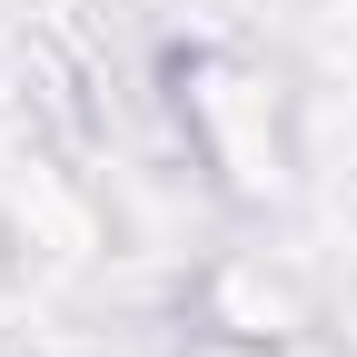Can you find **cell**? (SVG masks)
<instances>
[{"instance_id":"obj_1","label":"cell","mask_w":357,"mask_h":357,"mask_svg":"<svg viewBox=\"0 0 357 357\" xmlns=\"http://www.w3.org/2000/svg\"><path fill=\"white\" fill-rule=\"evenodd\" d=\"M208 318H218V328H238V337H298V328H307V307H298L288 278H268L258 258H229V268L208 278Z\"/></svg>"}]
</instances>
